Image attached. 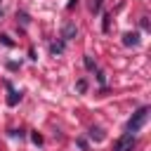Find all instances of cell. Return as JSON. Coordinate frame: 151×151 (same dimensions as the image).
Masks as SVG:
<instances>
[{"label":"cell","mask_w":151,"mask_h":151,"mask_svg":"<svg viewBox=\"0 0 151 151\" xmlns=\"http://www.w3.org/2000/svg\"><path fill=\"white\" fill-rule=\"evenodd\" d=\"M134 149V134L132 132H125L116 144H113V151H132Z\"/></svg>","instance_id":"obj_2"},{"label":"cell","mask_w":151,"mask_h":151,"mask_svg":"<svg viewBox=\"0 0 151 151\" xmlns=\"http://www.w3.org/2000/svg\"><path fill=\"white\" fill-rule=\"evenodd\" d=\"M99 9H101V0H94V2H92V12H94V14H97V12H99Z\"/></svg>","instance_id":"obj_10"},{"label":"cell","mask_w":151,"mask_h":151,"mask_svg":"<svg viewBox=\"0 0 151 151\" xmlns=\"http://www.w3.org/2000/svg\"><path fill=\"white\" fill-rule=\"evenodd\" d=\"M0 40H2V45H7V47H14V40H12L9 35H0Z\"/></svg>","instance_id":"obj_8"},{"label":"cell","mask_w":151,"mask_h":151,"mask_svg":"<svg viewBox=\"0 0 151 151\" xmlns=\"http://www.w3.org/2000/svg\"><path fill=\"white\" fill-rule=\"evenodd\" d=\"M31 139H33V142H35V144H42V137H40V134H38V132H33V137H31Z\"/></svg>","instance_id":"obj_12"},{"label":"cell","mask_w":151,"mask_h":151,"mask_svg":"<svg viewBox=\"0 0 151 151\" xmlns=\"http://www.w3.org/2000/svg\"><path fill=\"white\" fill-rule=\"evenodd\" d=\"M50 52H52V54H61V52H64V42H52V45H50Z\"/></svg>","instance_id":"obj_7"},{"label":"cell","mask_w":151,"mask_h":151,"mask_svg":"<svg viewBox=\"0 0 151 151\" xmlns=\"http://www.w3.org/2000/svg\"><path fill=\"white\" fill-rule=\"evenodd\" d=\"M76 87H78V92H85V90H87V83H85V80H78Z\"/></svg>","instance_id":"obj_9"},{"label":"cell","mask_w":151,"mask_h":151,"mask_svg":"<svg viewBox=\"0 0 151 151\" xmlns=\"http://www.w3.org/2000/svg\"><path fill=\"white\" fill-rule=\"evenodd\" d=\"M0 17H2V9H0Z\"/></svg>","instance_id":"obj_13"},{"label":"cell","mask_w":151,"mask_h":151,"mask_svg":"<svg viewBox=\"0 0 151 151\" xmlns=\"http://www.w3.org/2000/svg\"><path fill=\"white\" fill-rule=\"evenodd\" d=\"M7 90H9V97H7V104H9V106H17V104H19V99H21V94H19V92H17V90H14V87H12L9 83H7Z\"/></svg>","instance_id":"obj_4"},{"label":"cell","mask_w":151,"mask_h":151,"mask_svg":"<svg viewBox=\"0 0 151 151\" xmlns=\"http://www.w3.org/2000/svg\"><path fill=\"white\" fill-rule=\"evenodd\" d=\"M123 45H127V47L139 45V33H125L123 35Z\"/></svg>","instance_id":"obj_5"},{"label":"cell","mask_w":151,"mask_h":151,"mask_svg":"<svg viewBox=\"0 0 151 151\" xmlns=\"http://www.w3.org/2000/svg\"><path fill=\"white\" fill-rule=\"evenodd\" d=\"M149 120V106H142V109H137L134 113H132V118L127 120V125H125V130L127 132H137V130H142L144 127V123Z\"/></svg>","instance_id":"obj_1"},{"label":"cell","mask_w":151,"mask_h":151,"mask_svg":"<svg viewBox=\"0 0 151 151\" xmlns=\"http://www.w3.org/2000/svg\"><path fill=\"white\" fill-rule=\"evenodd\" d=\"M85 66H87V68H94V61H92V57H85Z\"/></svg>","instance_id":"obj_11"},{"label":"cell","mask_w":151,"mask_h":151,"mask_svg":"<svg viewBox=\"0 0 151 151\" xmlns=\"http://www.w3.org/2000/svg\"><path fill=\"white\" fill-rule=\"evenodd\" d=\"M76 33H78L76 24H66V26L61 28V38H64V40H71V38H76Z\"/></svg>","instance_id":"obj_3"},{"label":"cell","mask_w":151,"mask_h":151,"mask_svg":"<svg viewBox=\"0 0 151 151\" xmlns=\"http://www.w3.org/2000/svg\"><path fill=\"white\" fill-rule=\"evenodd\" d=\"M90 137H92L94 142H101V139H104V132H101L99 127H92V130H90Z\"/></svg>","instance_id":"obj_6"}]
</instances>
